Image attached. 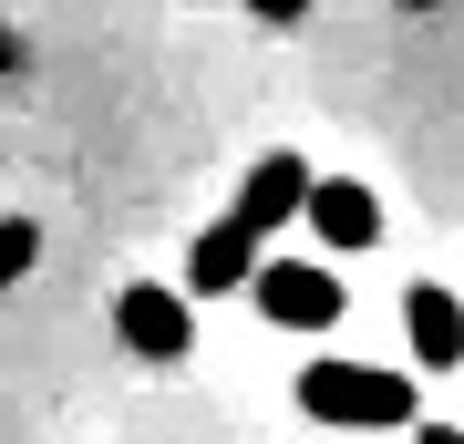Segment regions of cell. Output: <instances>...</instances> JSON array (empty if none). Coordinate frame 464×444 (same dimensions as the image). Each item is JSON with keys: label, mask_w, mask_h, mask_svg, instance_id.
Wrapping results in <instances>:
<instances>
[{"label": "cell", "mask_w": 464, "mask_h": 444, "mask_svg": "<svg viewBox=\"0 0 464 444\" xmlns=\"http://www.w3.org/2000/svg\"><path fill=\"white\" fill-rule=\"evenodd\" d=\"M32 259H42V228H32V217H0V290L32 280Z\"/></svg>", "instance_id": "ba28073f"}, {"label": "cell", "mask_w": 464, "mask_h": 444, "mask_svg": "<svg viewBox=\"0 0 464 444\" xmlns=\"http://www.w3.org/2000/svg\"><path fill=\"white\" fill-rule=\"evenodd\" d=\"M299 217H310L331 248H372L382 238V197L362 176H310V197H299Z\"/></svg>", "instance_id": "5b68a950"}, {"label": "cell", "mask_w": 464, "mask_h": 444, "mask_svg": "<svg viewBox=\"0 0 464 444\" xmlns=\"http://www.w3.org/2000/svg\"><path fill=\"white\" fill-rule=\"evenodd\" d=\"M114 331H124V351H145V362H186V341H197V311H186V290L134 280V290L114 300Z\"/></svg>", "instance_id": "3957f363"}, {"label": "cell", "mask_w": 464, "mask_h": 444, "mask_svg": "<svg viewBox=\"0 0 464 444\" xmlns=\"http://www.w3.org/2000/svg\"><path fill=\"white\" fill-rule=\"evenodd\" d=\"M299 197H310V165L279 145V155H258V165H248V186H237V207H227V217H237L248 238H268V228H289V217H299Z\"/></svg>", "instance_id": "277c9868"}, {"label": "cell", "mask_w": 464, "mask_h": 444, "mask_svg": "<svg viewBox=\"0 0 464 444\" xmlns=\"http://www.w3.org/2000/svg\"><path fill=\"white\" fill-rule=\"evenodd\" d=\"M248 11H258V21H299L310 0H248Z\"/></svg>", "instance_id": "9c48e42d"}, {"label": "cell", "mask_w": 464, "mask_h": 444, "mask_svg": "<svg viewBox=\"0 0 464 444\" xmlns=\"http://www.w3.org/2000/svg\"><path fill=\"white\" fill-rule=\"evenodd\" d=\"M402 321H413V351H423V372H454V362H464V300H454V290L413 280V290H402Z\"/></svg>", "instance_id": "52a82bcc"}, {"label": "cell", "mask_w": 464, "mask_h": 444, "mask_svg": "<svg viewBox=\"0 0 464 444\" xmlns=\"http://www.w3.org/2000/svg\"><path fill=\"white\" fill-rule=\"evenodd\" d=\"M248 269H258V238L237 228V217H217V228L186 248V300H227V290H248Z\"/></svg>", "instance_id": "8992f818"}, {"label": "cell", "mask_w": 464, "mask_h": 444, "mask_svg": "<svg viewBox=\"0 0 464 444\" xmlns=\"http://www.w3.org/2000/svg\"><path fill=\"white\" fill-rule=\"evenodd\" d=\"M248 300H258V321H279V331H331L341 321V280L310 269V259H258Z\"/></svg>", "instance_id": "7a4b0ae2"}, {"label": "cell", "mask_w": 464, "mask_h": 444, "mask_svg": "<svg viewBox=\"0 0 464 444\" xmlns=\"http://www.w3.org/2000/svg\"><path fill=\"white\" fill-rule=\"evenodd\" d=\"M413 444H464V434L454 424H413Z\"/></svg>", "instance_id": "30bf717a"}, {"label": "cell", "mask_w": 464, "mask_h": 444, "mask_svg": "<svg viewBox=\"0 0 464 444\" xmlns=\"http://www.w3.org/2000/svg\"><path fill=\"white\" fill-rule=\"evenodd\" d=\"M299 413L310 424H341V434H392L413 424V382L382 372V362H299Z\"/></svg>", "instance_id": "6da1fadb"}]
</instances>
